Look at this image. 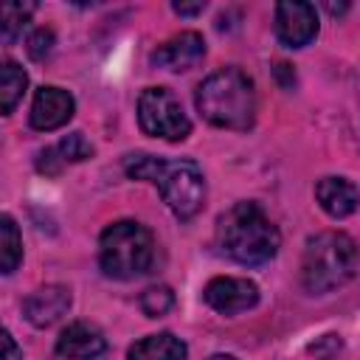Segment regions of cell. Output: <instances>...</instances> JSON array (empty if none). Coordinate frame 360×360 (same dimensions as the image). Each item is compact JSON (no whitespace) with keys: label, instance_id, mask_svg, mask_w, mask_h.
<instances>
[{"label":"cell","instance_id":"cell-10","mask_svg":"<svg viewBox=\"0 0 360 360\" xmlns=\"http://www.w3.org/2000/svg\"><path fill=\"white\" fill-rule=\"evenodd\" d=\"M205 56V39L197 31H180L174 37H169L163 45H158L152 51V65L172 70V73H183L191 70L202 62Z\"/></svg>","mask_w":360,"mask_h":360},{"label":"cell","instance_id":"cell-17","mask_svg":"<svg viewBox=\"0 0 360 360\" xmlns=\"http://www.w3.org/2000/svg\"><path fill=\"white\" fill-rule=\"evenodd\" d=\"M34 8H37L34 3H6L0 8V37H3L6 45H11L22 34V28L28 25Z\"/></svg>","mask_w":360,"mask_h":360},{"label":"cell","instance_id":"cell-15","mask_svg":"<svg viewBox=\"0 0 360 360\" xmlns=\"http://www.w3.org/2000/svg\"><path fill=\"white\" fill-rule=\"evenodd\" d=\"M28 87V73L14 62V59H6L0 65V112L3 115H11L14 107L20 104L22 93Z\"/></svg>","mask_w":360,"mask_h":360},{"label":"cell","instance_id":"cell-12","mask_svg":"<svg viewBox=\"0 0 360 360\" xmlns=\"http://www.w3.org/2000/svg\"><path fill=\"white\" fill-rule=\"evenodd\" d=\"M104 349L107 340L101 329L87 321H73L56 338V354L62 360H96L98 354H104Z\"/></svg>","mask_w":360,"mask_h":360},{"label":"cell","instance_id":"cell-4","mask_svg":"<svg viewBox=\"0 0 360 360\" xmlns=\"http://www.w3.org/2000/svg\"><path fill=\"white\" fill-rule=\"evenodd\" d=\"M155 262V236L135 219H118L98 236V267L107 278L132 281L149 273Z\"/></svg>","mask_w":360,"mask_h":360},{"label":"cell","instance_id":"cell-6","mask_svg":"<svg viewBox=\"0 0 360 360\" xmlns=\"http://www.w3.org/2000/svg\"><path fill=\"white\" fill-rule=\"evenodd\" d=\"M138 124L146 135L163 141H186L191 132V121L180 104V98L169 87H146L138 96Z\"/></svg>","mask_w":360,"mask_h":360},{"label":"cell","instance_id":"cell-13","mask_svg":"<svg viewBox=\"0 0 360 360\" xmlns=\"http://www.w3.org/2000/svg\"><path fill=\"white\" fill-rule=\"evenodd\" d=\"M315 200L332 219H343L360 208V188L349 177L326 174L315 183Z\"/></svg>","mask_w":360,"mask_h":360},{"label":"cell","instance_id":"cell-8","mask_svg":"<svg viewBox=\"0 0 360 360\" xmlns=\"http://www.w3.org/2000/svg\"><path fill=\"white\" fill-rule=\"evenodd\" d=\"M276 37L287 48H304L318 37V11L307 0H284L276 6Z\"/></svg>","mask_w":360,"mask_h":360},{"label":"cell","instance_id":"cell-20","mask_svg":"<svg viewBox=\"0 0 360 360\" xmlns=\"http://www.w3.org/2000/svg\"><path fill=\"white\" fill-rule=\"evenodd\" d=\"M56 155H59V160L68 166V163H82V160H87V158H93V143L84 138V132H70V135H65L56 146Z\"/></svg>","mask_w":360,"mask_h":360},{"label":"cell","instance_id":"cell-18","mask_svg":"<svg viewBox=\"0 0 360 360\" xmlns=\"http://www.w3.org/2000/svg\"><path fill=\"white\" fill-rule=\"evenodd\" d=\"M163 169V158L146 155V152H135L124 158V172L132 180H146V183H158V174Z\"/></svg>","mask_w":360,"mask_h":360},{"label":"cell","instance_id":"cell-21","mask_svg":"<svg viewBox=\"0 0 360 360\" xmlns=\"http://www.w3.org/2000/svg\"><path fill=\"white\" fill-rule=\"evenodd\" d=\"M53 45H56V37H53V31L51 28H37L31 37H28V56L34 59V62H45L48 56H51V51H53Z\"/></svg>","mask_w":360,"mask_h":360},{"label":"cell","instance_id":"cell-22","mask_svg":"<svg viewBox=\"0 0 360 360\" xmlns=\"http://www.w3.org/2000/svg\"><path fill=\"white\" fill-rule=\"evenodd\" d=\"M307 352L315 354V360H338L340 352H343V338L335 335V332H326V335H321L315 343H309Z\"/></svg>","mask_w":360,"mask_h":360},{"label":"cell","instance_id":"cell-11","mask_svg":"<svg viewBox=\"0 0 360 360\" xmlns=\"http://www.w3.org/2000/svg\"><path fill=\"white\" fill-rule=\"evenodd\" d=\"M70 309V290L65 284H45L37 287L34 292H28V298L22 301V315L31 326L45 329L53 326L62 315H68Z\"/></svg>","mask_w":360,"mask_h":360},{"label":"cell","instance_id":"cell-1","mask_svg":"<svg viewBox=\"0 0 360 360\" xmlns=\"http://www.w3.org/2000/svg\"><path fill=\"white\" fill-rule=\"evenodd\" d=\"M217 248L228 259L256 267L278 253L281 233L259 202L239 200L217 222Z\"/></svg>","mask_w":360,"mask_h":360},{"label":"cell","instance_id":"cell-26","mask_svg":"<svg viewBox=\"0 0 360 360\" xmlns=\"http://www.w3.org/2000/svg\"><path fill=\"white\" fill-rule=\"evenodd\" d=\"M208 360H236V357L233 354H211Z\"/></svg>","mask_w":360,"mask_h":360},{"label":"cell","instance_id":"cell-25","mask_svg":"<svg viewBox=\"0 0 360 360\" xmlns=\"http://www.w3.org/2000/svg\"><path fill=\"white\" fill-rule=\"evenodd\" d=\"M346 8H349L346 3H343V6H335V3H326V11H329V14H335V17H338V14H343Z\"/></svg>","mask_w":360,"mask_h":360},{"label":"cell","instance_id":"cell-24","mask_svg":"<svg viewBox=\"0 0 360 360\" xmlns=\"http://www.w3.org/2000/svg\"><path fill=\"white\" fill-rule=\"evenodd\" d=\"M180 17H194V14H202L205 11V0H197V3H174L172 6Z\"/></svg>","mask_w":360,"mask_h":360},{"label":"cell","instance_id":"cell-16","mask_svg":"<svg viewBox=\"0 0 360 360\" xmlns=\"http://www.w3.org/2000/svg\"><path fill=\"white\" fill-rule=\"evenodd\" d=\"M22 262V236L11 214L0 217V273L11 276Z\"/></svg>","mask_w":360,"mask_h":360},{"label":"cell","instance_id":"cell-9","mask_svg":"<svg viewBox=\"0 0 360 360\" xmlns=\"http://www.w3.org/2000/svg\"><path fill=\"white\" fill-rule=\"evenodd\" d=\"M73 112H76V98L65 87L45 84V87H39L34 93L28 121L39 132H53V129L65 127L73 118Z\"/></svg>","mask_w":360,"mask_h":360},{"label":"cell","instance_id":"cell-7","mask_svg":"<svg viewBox=\"0 0 360 360\" xmlns=\"http://www.w3.org/2000/svg\"><path fill=\"white\" fill-rule=\"evenodd\" d=\"M202 301L219 315H239L259 304V287L250 278L217 276L202 287Z\"/></svg>","mask_w":360,"mask_h":360},{"label":"cell","instance_id":"cell-14","mask_svg":"<svg viewBox=\"0 0 360 360\" xmlns=\"http://www.w3.org/2000/svg\"><path fill=\"white\" fill-rule=\"evenodd\" d=\"M186 354L188 346L172 332L146 335L129 346V360H186Z\"/></svg>","mask_w":360,"mask_h":360},{"label":"cell","instance_id":"cell-19","mask_svg":"<svg viewBox=\"0 0 360 360\" xmlns=\"http://www.w3.org/2000/svg\"><path fill=\"white\" fill-rule=\"evenodd\" d=\"M172 307H174V292L166 284H155L141 292V309L146 318H163L172 312Z\"/></svg>","mask_w":360,"mask_h":360},{"label":"cell","instance_id":"cell-23","mask_svg":"<svg viewBox=\"0 0 360 360\" xmlns=\"http://www.w3.org/2000/svg\"><path fill=\"white\" fill-rule=\"evenodd\" d=\"M0 360H22V352H20V346L14 343V338H11L8 329L0 332Z\"/></svg>","mask_w":360,"mask_h":360},{"label":"cell","instance_id":"cell-3","mask_svg":"<svg viewBox=\"0 0 360 360\" xmlns=\"http://www.w3.org/2000/svg\"><path fill=\"white\" fill-rule=\"evenodd\" d=\"M357 242L343 231H321L307 239L301 256V284L312 295H326L349 284L357 276Z\"/></svg>","mask_w":360,"mask_h":360},{"label":"cell","instance_id":"cell-2","mask_svg":"<svg viewBox=\"0 0 360 360\" xmlns=\"http://www.w3.org/2000/svg\"><path fill=\"white\" fill-rule=\"evenodd\" d=\"M197 112L219 129L245 132L256 121V87L239 68H219L197 84Z\"/></svg>","mask_w":360,"mask_h":360},{"label":"cell","instance_id":"cell-5","mask_svg":"<svg viewBox=\"0 0 360 360\" xmlns=\"http://www.w3.org/2000/svg\"><path fill=\"white\" fill-rule=\"evenodd\" d=\"M163 202L172 208L177 219H191L200 214L205 202V177L202 169L188 158L163 160V169L158 174V183Z\"/></svg>","mask_w":360,"mask_h":360}]
</instances>
